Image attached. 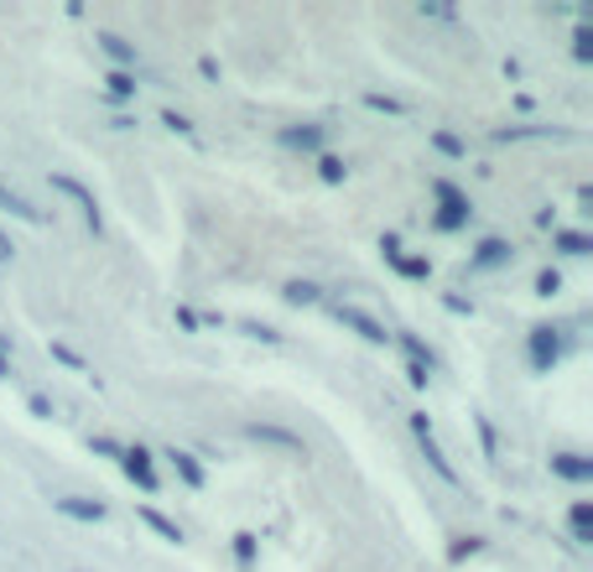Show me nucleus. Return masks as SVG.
<instances>
[{
  "label": "nucleus",
  "instance_id": "nucleus-28",
  "mask_svg": "<svg viewBox=\"0 0 593 572\" xmlns=\"http://www.w3.org/2000/svg\"><path fill=\"white\" fill-rule=\"evenodd\" d=\"M432 146H438L442 156H453V162H458V156H469V146H463L453 131H432Z\"/></svg>",
  "mask_w": 593,
  "mask_h": 572
},
{
  "label": "nucleus",
  "instance_id": "nucleus-12",
  "mask_svg": "<svg viewBox=\"0 0 593 572\" xmlns=\"http://www.w3.org/2000/svg\"><path fill=\"white\" fill-rule=\"evenodd\" d=\"M172 463V469H177V479H183L187 489H204L208 484V473H204V463H198V458L187 453V448H167V453H162Z\"/></svg>",
  "mask_w": 593,
  "mask_h": 572
},
{
  "label": "nucleus",
  "instance_id": "nucleus-32",
  "mask_svg": "<svg viewBox=\"0 0 593 572\" xmlns=\"http://www.w3.org/2000/svg\"><path fill=\"white\" fill-rule=\"evenodd\" d=\"M558 292H562V270L546 266L542 276H536V297H558Z\"/></svg>",
  "mask_w": 593,
  "mask_h": 572
},
{
  "label": "nucleus",
  "instance_id": "nucleus-41",
  "mask_svg": "<svg viewBox=\"0 0 593 572\" xmlns=\"http://www.w3.org/2000/svg\"><path fill=\"white\" fill-rule=\"evenodd\" d=\"M0 380H11V359H6V349H0Z\"/></svg>",
  "mask_w": 593,
  "mask_h": 572
},
{
  "label": "nucleus",
  "instance_id": "nucleus-13",
  "mask_svg": "<svg viewBox=\"0 0 593 572\" xmlns=\"http://www.w3.org/2000/svg\"><path fill=\"white\" fill-rule=\"evenodd\" d=\"M100 48H104V58H110L120 73H136V42H125L120 32H100Z\"/></svg>",
  "mask_w": 593,
  "mask_h": 572
},
{
  "label": "nucleus",
  "instance_id": "nucleus-26",
  "mask_svg": "<svg viewBox=\"0 0 593 572\" xmlns=\"http://www.w3.org/2000/svg\"><path fill=\"white\" fill-rule=\"evenodd\" d=\"M474 427H479V442H484V458H500V432H494V421L490 417H474Z\"/></svg>",
  "mask_w": 593,
  "mask_h": 572
},
{
  "label": "nucleus",
  "instance_id": "nucleus-11",
  "mask_svg": "<svg viewBox=\"0 0 593 572\" xmlns=\"http://www.w3.org/2000/svg\"><path fill=\"white\" fill-rule=\"evenodd\" d=\"M546 463H552V473L568 479V484H589L593 479V458H583V453H552Z\"/></svg>",
  "mask_w": 593,
  "mask_h": 572
},
{
  "label": "nucleus",
  "instance_id": "nucleus-22",
  "mask_svg": "<svg viewBox=\"0 0 593 572\" xmlns=\"http://www.w3.org/2000/svg\"><path fill=\"white\" fill-rule=\"evenodd\" d=\"M552 239H558V251H562V255H589V251H593V239L583 235V229H558Z\"/></svg>",
  "mask_w": 593,
  "mask_h": 572
},
{
  "label": "nucleus",
  "instance_id": "nucleus-30",
  "mask_svg": "<svg viewBox=\"0 0 593 572\" xmlns=\"http://www.w3.org/2000/svg\"><path fill=\"white\" fill-rule=\"evenodd\" d=\"M573 58L577 63H593V27H577L573 32Z\"/></svg>",
  "mask_w": 593,
  "mask_h": 572
},
{
  "label": "nucleus",
  "instance_id": "nucleus-33",
  "mask_svg": "<svg viewBox=\"0 0 593 572\" xmlns=\"http://www.w3.org/2000/svg\"><path fill=\"white\" fill-rule=\"evenodd\" d=\"M442 307H448L453 318H474V303H469V297H458V292H448V297H442Z\"/></svg>",
  "mask_w": 593,
  "mask_h": 572
},
{
  "label": "nucleus",
  "instance_id": "nucleus-7",
  "mask_svg": "<svg viewBox=\"0 0 593 572\" xmlns=\"http://www.w3.org/2000/svg\"><path fill=\"white\" fill-rule=\"evenodd\" d=\"M245 438L266 442V448H282V453H303L307 458L303 432H287V427H272V421H251V427H245Z\"/></svg>",
  "mask_w": 593,
  "mask_h": 572
},
{
  "label": "nucleus",
  "instance_id": "nucleus-16",
  "mask_svg": "<svg viewBox=\"0 0 593 572\" xmlns=\"http://www.w3.org/2000/svg\"><path fill=\"white\" fill-rule=\"evenodd\" d=\"M568 525H573L577 547H593V505H589V500H577V505L568 510Z\"/></svg>",
  "mask_w": 593,
  "mask_h": 572
},
{
  "label": "nucleus",
  "instance_id": "nucleus-1",
  "mask_svg": "<svg viewBox=\"0 0 593 572\" xmlns=\"http://www.w3.org/2000/svg\"><path fill=\"white\" fill-rule=\"evenodd\" d=\"M432 198H438V229L442 235H458V229H463V224L474 219V203H469V193H463V187H453L448 183V177H438V183H432Z\"/></svg>",
  "mask_w": 593,
  "mask_h": 572
},
{
  "label": "nucleus",
  "instance_id": "nucleus-35",
  "mask_svg": "<svg viewBox=\"0 0 593 572\" xmlns=\"http://www.w3.org/2000/svg\"><path fill=\"white\" fill-rule=\"evenodd\" d=\"M162 125H167V131H177V135H193V120L177 115V110H162Z\"/></svg>",
  "mask_w": 593,
  "mask_h": 572
},
{
  "label": "nucleus",
  "instance_id": "nucleus-29",
  "mask_svg": "<svg viewBox=\"0 0 593 572\" xmlns=\"http://www.w3.org/2000/svg\"><path fill=\"white\" fill-rule=\"evenodd\" d=\"M365 110H375V115H407V104L390 100V94H365Z\"/></svg>",
  "mask_w": 593,
  "mask_h": 572
},
{
  "label": "nucleus",
  "instance_id": "nucleus-36",
  "mask_svg": "<svg viewBox=\"0 0 593 572\" xmlns=\"http://www.w3.org/2000/svg\"><path fill=\"white\" fill-rule=\"evenodd\" d=\"M177 328H183V334H198V328H204V318H198L193 307H177Z\"/></svg>",
  "mask_w": 593,
  "mask_h": 572
},
{
  "label": "nucleus",
  "instance_id": "nucleus-15",
  "mask_svg": "<svg viewBox=\"0 0 593 572\" xmlns=\"http://www.w3.org/2000/svg\"><path fill=\"white\" fill-rule=\"evenodd\" d=\"M136 73H120V68H110V73H104V94H110V100L115 104H131L136 100Z\"/></svg>",
  "mask_w": 593,
  "mask_h": 572
},
{
  "label": "nucleus",
  "instance_id": "nucleus-18",
  "mask_svg": "<svg viewBox=\"0 0 593 572\" xmlns=\"http://www.w3.org/2000/svg\"><path fill=\"white\" fill-rule=\"evenodd\" d=\"M282 297H287L292 307H313V303H323V286H318V282H307V276H297V282L282 286Z\"/></svg>",
  "mask_w": 593,
  "mask_h": 572
},
{
  "label": "nucleus",
  "instance_id": "nucleus-21",
  "mask_svg": "<svg viewBox=\"0 0 593 572\" xmlns=\"http://www.w3.org/2000/svg\"><path fill=\"white\" fill-rule=\"evenodd\" d=\"M255 556H260V537L255 531H235V562L239 568H255Z\"/></svg>",
  "mask_w": 593,
  "mask_h": 572
},
{
  "label": "nucleus",
  "instance_id": "nucleus-40",
  "mask_svg": "<svg viewBox=\"0 0 593 572\" xmlns=\"http://www.w3.org/2000/svg\"><path fill=\"white\" fill-rule=\"evenodd\" d=\"M198 73H204V79H219V58H208L204 52V58H198Z\"/></svg>",
  "mask_w": 593,
  "mask_h": 572
},
{
  "label": "nucleus",
  "instance_id": "nucleus-4",
  "mask_svg": "<svg viewBox=\"0 0 593 572\" xmlns=\"http://www.w3.org/2000/svg\"><path fill=\"white\" fill-rule=\"evenodd\" d=\"M411 432H417V448H422V458L432 463V473H438L442 484H458V469L448 463V453L438 448V438H432V421H427V411H411Z\"/></svg>",
  "mask_w": 593,
  "mask_h": 572
},
{
  "label": "nucleus",
  "instance_id": "nucleus-31",
  "mask_svg": "<svg viewBox=\"0 0 593 572\" xmlns=\"http://www.w3.org/2000/svg\"><path fill=\"white\" fill-rule=\"evenodd\" d=\"M521 135H562V131H546V125H505V131H494V141H521Z\"/></svg>",
  "mask_w": 593,
  "mask_h": 572
},
{
  "label": "nucleus",
  "instance_id": "nucleus-38",
  "mask_svg": "<svg viewBox=\"0 0 593 572\" xmlns=\"http://www.w3.org/2000/svg\"><path fill=\"white\" fill-rule=\"evenodd\" d=\"M27 411L48 421V417H52V401H48V396H27Z\"/></svg>",
  "mask_w": 593,
  "mask_h": 572
},
{
  "label": "nucleus",
  "instance_id": "nucleus-10",
  "mask_svg": "<svg viewBox=\"0 0 593 572\" xmlns=\"http://www.w3.org/2000/svg\"><path fill=\"white\" fill-rule=\"evenodd\" d=\"M287 152H323V141H328V125H287V131L276 135Z\"/></svg>",
  "mask_w": 593,
  "mask_h": 572
},
{
  "label": "nucleus",
  "instance_id": "nucleus-25",
  "mask_svg": "<svg viewBox=\"0 0 593 572\" xmlns=\"http://www.w3.org/2000/svg\"><path fill=\"white\" fill-rule=\"evenodd\" d=\"M479 552H484V537H458L453 547H448V562L458 568V562H469V556H479Z\"/></svg>",
  "mask_w": 593,
  "mask_h": 572
},
{
  "label": "nucleus",
  "instance_id": "nucleus-37",
  "mask_svg": "<svg viewBox=\"0 0 593 572\" xmlns=\"http://www.w3.org/2000/svg\"><path fill=\"white\" fill-rule=\"evenodd\" d=\"M89 453H100V458H120V442H115V438H89Z\"/></svg>",
  "mask_w": 593,
  "mask_h": 572
},
{
  "label": "nucleus",
  "instance_id": "nucleus-8",
  "mask_svg": "<svg viewBox=\"0 0 593 572\" xmlns=\"http://www.w3.org/2000/svg\"><path fill=\"white\" fill-rule=\"evenodd\" d=\"M510 261H515V245L500 239V235H484L474 245V255H469V266L474 270H494V266H510Z\"/></svg>",
  "mask_w": 593,
  "mask_h": 572
},
{
  "label": "nucleus",
  "instance_id": "nucleus-6",
  "mask_svg": "<svg viewBox=\"0 0 593 572\" xmlns=\"http://www.w3.org/2000/svg\"><path fill=\"white\" fill-rule=\"evenodd\" d=\"M334 318H339L344 328H349V334H359V338H365V344H390L386 323H375L370 313H365V307H349V303H339V307H334Z\"/></svg>",
  "mask_w": 593,
  "mask_h": 572
},
{
  "label": "nucleus",
  "instance_id": "nucleus-23",
  "mask_svg": "<svg viewBox=\"0 0 593 572\" xmlns=\"http://www.w3.org/2000/svg\"><path fill=\"white\" fill-rule=\"evenodd\" d=\"M239 334H245V338H255V344H272V349H276V344H287V338L276 334L272 323H255V318H245V323H239Z\"/></svg>",
  "mask_w": 593,
  "mask_h": 572
},
{
  "label": "nucleus",
  "instance_id": "nucleus-39",
  "mask_svg": "<svg viewBox=\"0 0 593 572\" xmlns=\"http://www.w3.org/2000/svg\"><path fill=\"white\" fill-rule=\"evenodd\" d=\"M407 380H411L417 390H422L427 380H432V370H427V365H411V359H407Z\"/></svg>",
  "mask_w": 593,
  "mask_h": 572
},
{
  "label": "nucleus",
  "instance_id": "nucleus-5",
  "mask_svg": "<svg viewBox=\"0 0 593 572\" xmlns=\"http://www.w3.org/2000/svg\"><path fill=\"white\" fill-rule=\"evenodd\" d=\"M52 193H63V198L79 203V214H84V224L94 229V235L104 229V219H100V198H94V193H89V187L79 183V177H69V172H58V177H52Z\"/></svg>",
  "mask_w": 593,
  "mask_h": 572
},
{
  "label": "nucleus",
  "instance_id": "nucleus-19",
  "mask_svg": "<svg viewBox=\"0 0 593 572\" xmlns=\"http://www.w3.org/2000/svg\"><path fill=\"white\" fill-rule=\"evenodd\" d=\"M390 338H401V349H407L411 365H427V370H438V354L427 349V344H422L417 334H390Z\"/></svg>",
  "mask_w": 593,
  "mask_h": 572
},
{
  "label": "nucleus",
  "instance_id": "nucleus-14",
  "mask_svg": "<svg viewBox=\"0 0 593 572\" xmlns=\"http://www.w3.org/2000/svg\"><path fill=\"white\" fill-rule=\"evenodd\" d=\"M0 214H11V219H27V224H42V208H32V203L21 198V193H11L6 183H0Z\"/></svg>",
  "mask_w": 593,
  "mask_h": 572
},
{
  "label": "nucleus",
  "instance_id": "nucleus-20",
  "mask_svg": "<svg viewBox=\"0 0 593 572\" xmlns=\"http://www.w3.org/2000/svg\"><path fill=\"white\" fill-rule=\"evenodd\" d=\"M396 276H407V282H427V276H432V261H427V255H401V261H396Z\"/></svg>",
  "mask_w": 593,
  "mask_h": 572
},
{
  "label": "nucleus",
  "instance_id": "nucleus-27",
  "mask_svg": "<svg viewBox=\"0 0 593 572\" xmlns=\"http://www.w3.org/2000/svg\"><path fill=\"white\" fill-rule=\"evenodd\" d=\"M48 349H52V359H58V365H69V370L89 375V359L79 349H69V344H48Z\"/></svg>",
  "mask_w": 593,
  "mask_h": 572
},
{
  "label": "nucleus",
  "instance_id": "nucleus-34",
  "mask_svg": "<svg viewBox=\"0 0 593 572\" xmlns=\"http://www.w3.org/2000/svg\"><path fill=\"white\" fill-rule=\"evenodd\" d=\"M380 255H386V266H396V261H401V235H380Z\"/></svg>",
  "mask_w": 593,
  "mask_h": 572
},
{
  "label": "nucleus",
  "instance_id": "nucleus-2",
  "mask_svg": "<svg viewBox=\"0 0 593 572\" xmlns=\"http://www.w3.org/2000/svg\"><path fill=\"white\" fill-rule=\"evenodd\" d=\"M525 359H531V370L536 375H552V365L562 359V328L558 323H536V328L525 334Z\"/></svg>",
  "mask_w": 593,
  "mask_h": 572
},
{
  "label": "nucleus",
  "instance_id": "nucleus-24",
  "mask_svg": "<svg viewBox=\"0 0 593 572\" xmlns=\"http://www.w3.org/2000/svg\"><path fill=\"white\" fill-rule=\"evenodd\" d=\"M318 177H323V183H334V187H339L344 177H349V167H344V156L323 152V156H318Z\"/></svg>",
  "mask_w": 593,
  "mask_h": 572
},
{
  "label": "nucleus",
  "instance_id": "nucleus-17",
  "mask_svg": "<svg viewBox=\"0 0 593 572\" xmlns=\"http://www.w3.org/2000/svg\"><path fill=\"white\" fill-rule=\"evenodd\" d=\"M141 521L152 525V531H156V537H162V541H172V547L183 541V525L172 521V515H162V510H156V505H141Z\"/></svg>",
  "mask_w": 593,
  "mask_h": 572
},
{
  "label": "nucleus",
  "instance_id": "nucleus-3",
  "mask_svg": "<svg viewBox=\"0 0 593 572\" xmlns=\"http://www.w3.org/2000/svg\"><path fill=\"white\" fill-rule=\"evenodd\" d=\"M120 473H125L141 494H156V489H162V479H156V453L152 448H141V442L120 448Z\"/></svg>",
  "mask_w": 593,
  "mask_h": 572
},
{
  "label": "nucleus",
  "instance_id": "nucleus-9",
  "mask_svg": "<svg viewBox=\"0 0 593 572\" xmlns=\"http://www.w3.org/2000/svg\"><path fill=\"white\" fill-rule=\"evenodd\" d=\"M52 510L69 515V521H84V525H100L104 515H110L100 500H84V494H63V500H52Z\"/></svg>",
  "mask_w": 593,
  "mask_h": 572
}]
</instances>
